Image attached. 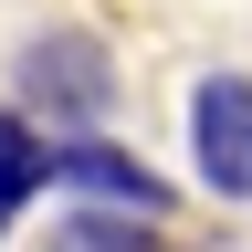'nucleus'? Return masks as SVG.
Masks as SVG:
<instances>
[{"instance_id":"obj_5","label":"nucleus","mask_w":252,"mask_h":252,"mask_svg":"<svg viewBox=\"0 0 252 252\" xmlns=\"http://www.w3.org/2000/svg\"><path fill=\"white\" fill-rule=\"evenodd\" d=\"M21 189H42V137L21 116H0V200H21Z\"/></svg>"},{"instance_id":"obj_3","label":"nucleus","mask_w":252,"mask_h":252,"mask_svg":"<svg viewBox=\"0 0 252 252\" xmlns=\"http://www.w3.org/2000/svg\"><path fill=\"white\" fill-rule=\"evenodd\" d=\"M63 179H74V189H105V200L147 210V220L168 210V189H158L137 158H126V147H94V137H42V189H63Z\"/></svg>"},{"instance_id":"obj_4","label":"nucleus","mask_w":252,"mask_h":252,"mask_svg":"<svg viewBox=\"0 0 252 252\" xmlns=\"http://www.w3.org/2000/svg\"><path fill=\"white\" fill-rule=\"evenodd\" d=\"M137 220H147V210H126V200H116V210H63V220H53V252H168L158 231H137Z\"/></svg>"},{"instance_id":"obj_1","label":"nucleus","mask_w":252,"mask_h":252,"mask_svg":"<svg viewBox=\"0 0 252 252\" xmlns=\"http://www.w3.org/2000/svg\"><path fill=\"white\" fill-rule=\"evenodd\" d=\"M189 137H200V179L220 200H252V84L242 74H210L189 94Z\"/></svg>"},{"instance_id":"obj_6","label":"nucleus","mask_w":252,"mask_h":252,"mask_svg":"<svg viewBox=\"0 0 252 252\" xmlns=\"http://www.w3.org/2000/svg\"><path fill=\"white\" fill-rule=\"evenodd\" d=\"M0 220H11V200H0Z\"/></svg>"},{"instance_id":"obj_2","label":"nucleus","mask_w":252,"mask_h":252,"mask_svg":"<svg viewBox=\"0 0 252 252\" xmlns=\"http://www.w3.org/2000/svg\"><path fill=\"white\" fill-rule=\"evenodd\" d=\"M21 94L42 116H105L116 105V63L84 42V32H63V42H32L21 53Z\"/></svg>"}]
</instances>
